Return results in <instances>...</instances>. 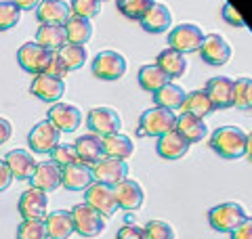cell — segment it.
I'll return each instance as SVG.
<instances>
[{
    "mask_svg": "<svg viewBox=\"0 0 252 239\" xmlns=\"http://www.w3.org/2000/svg\"><path fill=\"white\" fill-rule=\"evenodd\" d=\"M202 40H204V31L195 23H179L177 28L168 31V46L183 55L200 51Z\"/></svg>",
    "mask_w": 252,
    "mask_h": 239,
    "instance_id": "obj_9",
    "label": "cell"
},
{
    "mask_svg": "<svg viewBox=\"0 0 252 239\" xmlns=\"http://www.w3.org/2000/svg\"><path fill=\"white\" fill-rule=\"evenodd\" d=\"M84 204H89L93 210H97L103 218H112L118 210L114 187H107L97 180H94L91 187L84 189Z\"/></svg>",
    "mask_w": 252,
    "mask_h": 239,
    "instance_id": "obj_8",
    "label": "cell"
},
{
    "mask_svg": "<svg viewBox=\"0 0 252 239\" xmlns=\"http://www.w3.org/2000/svg\"><path fill=\"white\" fill-rule=\"evenodd\" d=\"M139 23L149 34H162L172 26V13L164 2H154L147 9V13L139 19Z\"/></svg>",
    "mask_w": 252,
    "mask_h": 239,
    "instance_id": "obj_22",
    "label": "cell"
},
{
    "mask_svg": "<svg viewBox=\"0 0 252 239\" xmlns=\"http://www.w3.org/2000/svg\"><path fill=\"white\" fill-rule=\"evenodd\" d=\"M248 218L244 206L235 204V202H227V204H219L208 212V222L210 227L219 231V233H231V231L242 225Z\"/></svg>",
    "mask_w": 252,
    "mask_h": 239,
    "instance_id": "obj_3",
    "label": "cell"
},
{
    "mask_svg": "<svg viewBox=\"0 0 252 239\" xmlns=\"http://www.w3.org/2000/svg\"><path fill=\"white\" fill-rule=\"evenodd\" d=\"M51 53L53 51H46L36 42H26V44H21L17 51V63L28 74H34V76L42 74L46 69V63L51 59Z\"/></svg>",
    "mask_w": 252,
    "mask_h": 239,
    "instance_id": "obj_13",
    "label": "cell"
},
{
    "mask_svg": "<svg viewBox=\"0 0 252 239\" xmlns=\"http://www.w3.org/2000/svg\"><path fill=\"white\" fill-rule=\"evenodd\" d=\"M185 94L187 92H185L183 86H179V84H175L170 80L168 84H164L160 90L154 92V103L158 107H166V109L177 111V109H181V105H183Z\"/></svg>",
    "mask_w": 252,
    "mask_h": 239,
    "instance_id": "obj_30",
    "label": "cell"
},
{
    "mask_svg": "<svg viewBox=\"0 0 252 239\" xmlns=\"http://www.w3.org/2000/svg\"><path fill=\"white\" fill-rule=\"evenodd\" d=\"M128 164L126 159H116L103 155L97 164H93V177L97 182H103L107 187L120 185L124 179H128Z\"/></svg>",
    "mask_w": 252,
    "mask_h": 239,
    "instance_id": "obj_10",
    "label": "cell"
},
{
    "mask_svg": "<svg viewBox=\"0 0 252 239\" xmlns=\"http://www.w3.org/2000/svg\"><path fill=\"white\" fill-rule=\"evenodd\" d=\"M44 74H51V76H55V78H61V80L69 74L67 65H65V63H63V59L59 57V53H57V51H53V53H51V59H49V63H46Z\"/></svg>",
    "mask_w": 252,
    "mask_h": 239,
    "instance_id": "obj_42",
    "label": "cell"
},
{
    "mask_svg": "<svg viewBox=\"0 0 252 239\" xmlns=\"http://www.w3.org/2000/svg\"><path fill=\"white\" fill-rule=\"evenodd\" d=\"M4 162L9 166V170L13 174L15 180H30L32 174H34L38 162L34 159V155L26 149H13L4 155Z\"/></svg>",
    "mask_w": 252,
    "mask_h": 239,
    "instance_id": "obj_21",
    "label": "cell"
},
{
    "mask_svg": "<svg viewBox=\"0 0 252 239\" xmlns=\"http://www.w3.org/2000/svg\"><path fill=\"white\" fill-rule=\"evenodd\" d=\"M49 155H51V159H53L55 164H59V166H61V168H65V166H69V164L80 162V159H78V153H76L74 143H59V145L55 147Z\"/></svg>",
    "mask_w": 252,
    "mask_h": 239,
    "instance_id": "obj_39",
    "label": "cell"
},
{
    "mask_svg": "<svg viewBox=\"0 0 252 239\" xmlns=\"http://www.w3.org/2000/svg\"><path fill=\"white\" fill-rule=\"evenodd\" d=\"M246 157L252 162V130L248 132V137H246Z\"/></svg>",
    "mask_w": 252,
    "mask_h": 239,
    "instance_id": "obj_49",
    "label": "cell"
},
{
    "mask_svg": "<svg viewBox=\"0 0 252 239\" xmlns=\"http://www.w3.org/2000/svg\"><path fill=\"white\" fill-rule=\"evenodd\" d=\"M189 147H191V143H189L177 128H172L166 134L158 137L156 151H158V155H160V157L170 159V162H172V159H181V157H183L189 151Z\"/></svg>",
    "mask_w": 252,
    "mask_h": 239,
    "instance_id": "obj_17",
    "label": "cell"
},
{
    "mask_svg": "<svg viewBox=\"0 0 252 239\" xmlns=\"http://www.w3.org/2000/svg\"><path fill=\"white\" fill-rule=\"evenodd\" d=\"M11 137H13V124L9 122V120L0 118V145H4Z\"/></svg>",
    "mask_w": 252,
    "mask_h": 239,
    "instance_id": "obj_47",
    "label": "cell"
},
{
    "mask_svg": "<svg viewBox=\"0 0 252 239\" xmlns=\"http://www.w3.org/2000/svg\"><path fill=\"white\" fill-rule=\"evenodd\" d=\"M116 239H147V237H145V231L141 227H137V225H124L116 233Z\"/></svg>",
    "mask_w": 252,
    "mask_h": 239,
    "instance_id": "obj_44",
    "label": "cell"
},
{
    "mask_svg": "<svg viewBox=\"0 0 252 239\" xmlns=\"http://www.w3.org/2000/svg\"><path fill=\"white\" fill-rule=\"evenodd\" d=\"M156 63L164 69V74H166L170 80L185 76V71H187V59H185V55L175 51V49H170V46H168V49H164V51H160Z\"/></svg>",
    "mask_w": 252,
    "mask_h": 239,
    "instance_id": "obj_27",
    "label": "cell"
},
{
    "mask_svg": "<svg viewBox=\"0 0 252 239\" xmlns=\"http://www.w3.org/2000/svg\"><path fill=\"white\" fill-rule=\"evenodd\" d=\"M139 86L143 90H149V92H156V90H160L164 84H168L170 82V78L164 74V69L158 65V63H152V65H143L139 69Z\"/></svg>",
    "mask_w": 252,
    "mask_h": 239,
    "instance_id": "obj_33",
    "label": "cell"
},
{
    "mask_svg": "<svg viewBox=\"0 0 252 239\" xmlns=\"http://www.w3.org/2000/svg\"><path fill=\"white\" fill-rule=\"evenodd\" d=\"M175 128L183 134V137L191 143H200L206 139V134H208V126L206 122H204V118H198V116H193V114H181L177 116V124H175Z\"/></svg>",
    "mask_w": 252,
    "mask_h": 239,
    "instance_id": "obj_26",
    "label": "cell"
},
{
    "mask_svg": "<svg viewBox=\"0 0 252 239\" xmlns=\"http://www.w3.org/2000/svg\"><path fill=\"white\" fill-rule=\"evenodd\" d=\"M30 92L44 103H57V101H61L63 92H65V82H63L61 78H55V76L42 71V74H36L34 80H32Z\"/></svg>",
    "mask_w": 252,
    "mask_h": 239,
    "instance_id": "obj_14",
    "label": "cell"
},
{
    "mask_svg": "<svg viewBox=\"0 0 252 239\" xmlns=\"http://www.w3.org/2000/svg\"><path fill=\"white\" fill-rule=\"evenodd\" d=\"M126 69H128L126 57L118 51H101L93 59V76L99 80H105V82L120 80L126 74Z\"/></svg>",
    "mask_w": 252,
    "mask_h": 239,
    "instance_id": "obj_4",
    "label": "cell"
},
{
    "mask_svg": "<svg viewBox=\"0 0 252 239\" xmlns=\"http://www.w3.org/2000/svg\"><path fill=\"white\" fill-rule=\"evenodd\" d=\"M231 239H252V218H246L231 231Z\"/></svg>",
    "mask_w": 252,
    "mask_h": 239,
    "instance_id": "obj_45",
    "label": "cell"
},
{
    "mask_svg": "<svg viewBox=\"0 0 252 239\" xmlns=\"http://www.w3.org/2000/svg\"><path fill=\"white\" fill-rule=\"evenodd\" d=\"M86 126L89 130L99 134V137H107V134H116L122 128V120L118 111L112 107H93L86 116Z\"/></svg>",
    "mask_w": 252,
    "mask_h": 239,
    "instance_id": "obj_12",
    "label": "cell"
},
{
    "mask_svg": "<svg viewBox=\"0 0 252 239\" xmlns=\"http://www.w3.org/2000/svg\"><path fill=\"white\" fill-rule=\"evenodd\" d=\"M49 122H53L61 132H76L78 126L82 124V111L76 105H69V103H53L49 107Z\"/></svg>",
    "mask_w": 252,
    "mask_h": 239,
    "instance_id": "obj_15",
    "label": "cell"
},
{
    "mask_svg": "<svg viewBox=\"0 0 252 239\" xmlns=\"http://www.w3.org/2000/svg\"><path fill=\"white\" fill-rule=\"evenodd\" d=\"M154 2L156 0H116V6L124 17H128L132 21H139Z\"/></svg>",
    "mask_w": 252,
    "mask_h": 239,
    "instance_id": "obj_36",
    "label": "cell"
},
{
    "mask_svg": "<svg viewBox=\"0 0 252 239\" xmlns=\"http://www.w3.org/2000/svg\"><path fill=\"white\" fill-rule=\"evenodd\" d=\"M13 180H15V179H13V174H11V170H9V166H6L4 159H0V193L11 187Z\"/></svg>",
    "mask_w": 252,
    "mask_h": 239,
    "instance_id": "obj_46",
    "label": "cell"
},
{
    "mask_svg": "<svg viewBox=\"0 0 252 239\" xmlns=\"http://www.w3.org/2000/svg\"><path fill=\"white\" fill-rule=\"evenodd\" d=\"M11 2L17 4L21 11H32V9H36L40 0H11Z\"/></svg>",
    "mask_w": 252,
    "mask_h": 239,
    "instance_id": "obj_48",
    "label": "cell"
},
{
    "mask_svg": "<svg viewBox=\"0 0 252 239\" xmlns=\"http://www.w3.org/2000/svg\"><path fill=\"white\" fill-rule=\"evenodd\" d=\"M63 28H65L67 42L86 44L93 38V23H91V19L78 17V15H69V19L63 23Z\"/></svg>",
    "mask_w": 252,
    "mask_h": 239,
    "instance_id": "obj_32",
    "label": "cell"
},
{
    "mask_svg": "<svg viewBox=\"0 0 252 239\" xmlns=\"http://www.w3.org/2000/svg\"><path fill=\"white\" fill-rule=\"evenodd\" d=\"M61 141V130L49 120L38 122L34 128L28 134V147L32 149V153H51V151L59 145Z\"/></svg>",
    "mask_w": 252,
    "mask_h": 239,
    "instance_id": "obj_7",
    "label": "cell"
},
{
    "mask_svg": "<svg viewBox=\"0 0 252 239\" xmlns=\"http://www.w3.org/2000/svg\"><path fill=\"white\" fill-rule=\"evenodd\" d=\"M46 237L49 239H69L74 235V220L69 210H57L46 214Z\"/></svg>",
    "mask_w": 252,
    "mask_h": 239,
    "instance_id": "obj_25",
    "label": "cell"
},
{
    "mask_svg": "<svg viewBox=\"0 0 252 239\" xmlns=\"http://www.w3.org/2000/svg\"><path fill=\"white\" fill-rule=\"evenodd\" d=\"M74 147H76V153H78V159L84 164H97L101 157L105 155V151H103V137H99V134H94V132H89V134H82V137H78L76 143H74Z\"/></svg>",
    "mask_w": 252,
    "mask_h": 239,
    "instance_id": "obj_24",
    "label": "cell"
},
{
    "mask_svg": "<svg viewBox=\"0 0 252 239\" xmlns=\"http://www.w3.org/2000/svg\"><path fill=\"white\" fill-rule=\"evenodd\" d=\"M46 208H49V197L40 189L32 187L19 195L17 212L23 220H44L46 214H49Z\"/></svg>",
    "mask_w": 252,
    "mask_h": 239,
    "instance_id": "obj_11",
    "label": "cell"
},
{
    "mask_svg": "<svg viewBox=\"0 0 252 239\" xmlns=\"http://www.w3.org/2000/svg\"><path fill=\"white\" fill-rule=\"evenodd\" d=\"M94 182L93 177V166L84 162H76L63 168V180L61 187L67 191H84L86 187H91Z\"/></svg>",
    "mask_w": 252,
    "mask_h": 239,
    "instance_id": "obj_20",
    "label": "cell"
},
{
    "mask_svg": "<svg viewBox=\"0 0 252 239\" xmlns=\"http://www.w3.org/2000/svg\"><path fill=\"white\" fill-rule=\"evenodd\" d=\"M103 151L107 157H116V159H128L135 153V143L130 137H126L122 132L116 134H107L103 137Z\"/></svg>",
    "mask_w": 252,
    "mask_h": 239,
    "instance_id": "obj_29",
    "label": "cell"
},
{
    "mask_svg": "<svg viewBox=\"0 0 252 239\" xmlns=\"http://www.w3.org/2000/svg\"><path fill=\"white\" fill-rule=\"evenodd\" d=\"M181 111L193 114L198 118H206L215 111V105H212L208 92L202 89V90H191V92L185 94V101H183V105H181Z\"/></svg>",
    "mask_w": 252,
    "mask_h": 239,
    "instance_id": "obj_31",
    "label": "cell"
},
{
    "mask_svg": "<svg viewBox=\"0 0 252 239\" xmlns=\"http://www.w3.org/2000/svg\"><path fill=\"white\" fill-rule=\"evenodd\" d=\"M21 19V9L11 0H0V31L13 30Z\"/></svg>",
    "mask_w": 252,
    "mask_h": 239,
    "instance_id": "obj_37",
    "label": "cell"
},
{
    "mask_svg": "<svg viewBox=\"0 0 252 239\" xmlns=\"http://www.w3.org/2000/svg\"><path fill=\"white\" fill-rule=\"evenodd\" d=\"M198 53L204 59V63H208V65H212V67H220V65H225V63L231 61L233 49H231V44L223 38V34L210 31V34H204V40H202Z\"/></svg>",
    "mask_w": 252,
    "mask_h": 239,
    "instance_id": "obj_5",
    "label": "cell"
},
{
    "mask_svg": "<svg viewBox=\"0 0 252 239\" xmlns=\"http://www.w3.org/2000/svg\"><path fill=\"white\" fill-rule=\"evenodd\" d=\"M208 97L215 109H229L233 107V80L227 76H215L206 82Z\"/></svg>",
    "mask_w": 252,
    "mask_h": 239,
    "instance_id": "obj_19",
    "label": "cell"
},
{
    "mask_svg": "<svg viewBox=\"0 0 252 239\" xmlns=\"http://www.w3.org/2000/svg\"><path fill=\"white\" fill-rule=\"evenodd\" d=\"M101 2H103V0H101Z\"/></svg>",
    "mask_w": 252,
    "mask_h": 239,
    "instance_id": "obj_50",
    "label": "cell"
},
{
    "mask_svg": "<svg viewBox=\"0 0 252 239\" xmlns=\"http://www.w3.org/2000/svg\"><path fill=\"white\" fill-rule=\"evenodd\" d=\"M59 57L63 59V63L67 65V69H80L84 63H86V49L84 44H74V42H65L57 51Z\"/></svg>",
    "mask_w": 252,
    "mask_h": 239,
    "instance_id": "obj_34",
    "label": "cell"
},
{
    "mask_svg": "<svg viewBox=\"0 0 252 239\" xmlns=\"http://www.w3.org/2000/svg\"><path fill=\"white\" fill-rule=\"evenodd\" d=\"M114 193H116V202H118V208H122L126 212H135L143 206V187L139 185L137 180H130V179H124L120 185L114 187Z\"/></svg>",
    "mask_w": 252,
    "mask_h": 239,
    "instance_id": "obj_18",
    "label": "cell"
},
{
    "mask_svg": "<svg viewBox=\"0 0 252 239\" xmlns=\"http://www.w3.org/2000/svg\"><path fill=\"white\" fill-rule=\"evenodd\" d=\"M65 42H67V36L63 26L40 23V28L36 30V44H40L46 51H59Z\"/></svg>",
    "mask_w": 252,
    "mask_h": 239,
    "instance_id": "obj_28",
    "label": "cell"
},
{
    "mask_svg": "<svg viewBox=\"0 0 252 239\" xmlns=\"http://www.w3.org/2000/svg\"><path fill=\"white\" fill-rule=\"evenodd\" d=\"M69 9H72V15H78V17H84V19H93V17H97L101 11V0H72Z\"/></svg>",
    "mask_w": 252,
    "mask_h": 239,
    "instance_id": "obj_40",
    "label": "cell"
},
{
    "mask_svg": "<svg viewBox=\"0 0 252 239\" xmlns=\"http://www.w3.org/2000/svg\"><path fill=\"white\" fill-rule=\"evenodd\" d=\"M246 137L238 126H220L212 132L210 137V149L223 159H240L246 155Z\"/></svg>",
    "mask_w": 252,
    "mask_h": 239,
    "instance_id": "obj_1",
    "label": "cell"
},
{
    "mask_svg": "<svg viewBox=\"0 0 252 239\" xmlns=\"http://www.w3.org/2000/svg\"><path fill=\"white\" fill-rule=\"evenodd\" d=\"M69 212H72V220H74V233L82 237H97L103 233L105 218L97 210H93L89 204H78Z\"/></svg>",
    "mask_w": 252,
    "mask_h": 239,
    "instance_id": "obj_6",
    "label": "cell"
},
{
    "mask_svg": "<svg viewBox=\"0 0 252 239\" xmlns=\"http://www.w3.org/2000/svg\"><path fill=\"white\" fill-rule=\"evenodd\" d=\"M15 237L17 239H49L46 237L44 220H21Z\"/></svg>",
    "mask_w": 252,
    "mask_h": 239,
    "instance_id": "obj_38",
    "label": "cell"
},
{
    "mask_svg": "<svg viewBox=\"0 0 252 239\" xmlns=\"http://www.w3.org/2000/svg\"><path fill=\"white\" fill-rule=\"evenodd\" d=\"M69 15H72V9L65 0H40L36 6V19L40 23H53V26H63Z\"/></svg>",
    "mask_w": 252,
    "mask_h": 239,
    "instance_id": "obj_23",
    "label": "cell"
},
{
    "mask_svg": "<svg viewBox=\"0 0 252 239\" xmlns=\"http://www.w3.org/2000/svg\"><path fill=\"white\" fill-rule=\"evenodd\" d=\"M177 124V114L172 109H166V107H152L141 114L139 118V128H137V134L139 137H162L166 134L168 130L175 128Z\"/></svg>",
    "mask_w": 252,
    "mask_h": 239,
    "instance_id": "obj_2",
    "label": "cell"
},
{
    "mask_svg": "<svg viewBox=\"0 0 252 239\" xmlns=\"http://www.w3.org/2000/svg\"><path fill=\"white\" fill-rule=\"evenodd\" d=\"M220 15H223V19L227 23H231L233 28H244V19H242V15L235 11V6L229 4V2H225L223 4V9H220Z\"/></svg>",
    "mask_w": 252,
    "mask_h": 239,
    "instance_id": "obj_43",
    "label": "cell"
},
{
    "mask_svg": "<svg viewBox=\"0 0 252 239\" xmlns=\"http://www.w3.org/2000/svg\"><path fill=\"white\" fill-rule=\"evenodd\" d=\"M233 107L252 109V78L233 80Z\"/></svg>",
    "mask_w": 252,
    "mask_h": 239,
    "instance_id": "obj_35",
    "label": "cell"
},
{
    "mask_svg": "<svg viewBox=\"0 0 252 239\" xmlns=\"http://www.w3.org/2000/svg\"><path fill=\"white\" fill-rule=\"evenodd\" d=\"M143 231L147 239H175V231L164 220H149Z\"/></svg>",
    "mask_w": 252,
    "mask_h": 239,
    "instance_id": "obj_41",
    "label": "cell"
},
{
    "mask_svg": "<svg viewBox=\"0 0 252 239\" xmlns=\"http://www.w3.org/2000/svg\"><path fill=\"white\" fill-rule=\"evenodd\" d=\"M61 180H63V168L59 164H55L53 159L49 162H42L36 166L34 174H32V187L44 191V193H53V191H57L61 187Z\"/></svg>",
    "mask_w": 252,
    "mask_h": 239,
    "instance_id": "obj_16",
    "label": "cell"
}]
</instances>
